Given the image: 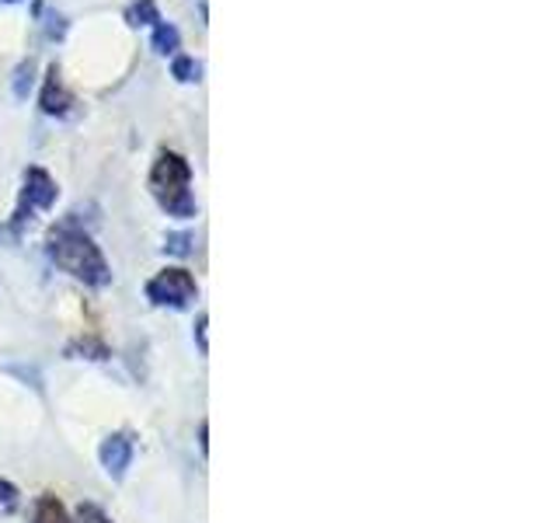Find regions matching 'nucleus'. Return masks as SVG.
<instances>
[{"label": "nucleus", "instance_id": "2", "mask_svg": "<svg viewBox=\"0 0 557 523\" xmlns=\"http://www.w3.org/2000/svg\"><path fill=\"white\" fill-rule=\"evenodd\" d=\"M150 192L157 206L174 220H191L196 217V192H191V165L178 150H157L153 168H150Z\"/></svg>", "mask_w": 557, "mask_h": 523}, {"label": "nucleus", "instance_id": "17", "mask_svg": "<svg viewBox=\"0 0 557 523\" xmlns=\"http://www.w3.org/2000/svg\"><path fill=\"white\" fill-rule=\"evenodd\" d=\"M196 339H199V353L206 356L209 345H206V314H199V325H196Z\"/></svg>", "mask_w": 557, "mask_h": 523}, {"label": "nucleus", "instance_id": "6", "mask_svg": "<svg viewBox=\"0 0 557 523\" xmlns=\"http://www.w3.org/2000/svg\"><path fill=\"white\" fill-rule=\"evenodd\" d=\"M133 453H136V443H133V436L129 433H112V436H104L101 447H98V461L104 467V475L109 478H126V471L133 464Z\"/></svg>", "mask_w": 557, "mask_h": 523}, {"label": "nucleus", "instance_id": "15", "mask_svg": "<svg viewBox=\"0 0 557 523\" xmlns=\"http://www.w3.org/2000/svg\"><path fill=\"white\" fill-rule=\"evenodd\" d=\"M188 244H191V238H188V234H171V238H168V244H164V252H171V255H188V252H191Z\"/></svg>", "mask_w": 557, "mask_h": 523}, {"label": "nucleus", "instance_id": "11", "mask_svg": "<svg viewBox=\"0 0 557 523\" xmlns=\"http://www.w3.org/2000/svg\"><path fill=\"white\" fill-rule=\"evenodd\" d=\"M171 74L178 77L182 84H196V81H199V74H202V66H199L196 60H191V57H174Z\"/></svg>", "mask_w": 557, "mask_h": 523}, {"label": "nucleus", "instance_id": "9", "mask_svg": "<svg viewBox=\"0 0 557 523\" xmlns=\"http://www.w3.org/2000/svg\"><path fill=\"white\" fill-rule=\"evenodd\" d=\"M150 42H153V52H161V57H171V52L182 46V35H178V28H174L171 22H164V17H161V22L153 25V39Z\"/></svg>", "mask_w": 557, "mask_h": 523}, {"label": "nucleus", "instance_id": "13", "mask_svg": "<svg viewBox=\"0 0 557 523\" xmlns=\"http://www.w3.org/2000/svg\"><path fill=\"white\" fill-rule=\"evenodd\" d=\"M74 523H112V516L95 502H81L77 513H74Z\"/></svg>", "mask_w": 557, "mask_h": 523}, {"label": "nucleus", "instance_id": "18", "mask_svg": "<svg viewBox=\"0 0 557 523\" xmlns=\"http://www.w3.org/2000/svg\"><path fill=\"white\" fill-rule=\"evenodd\" d=\"M8 4H17V0H8Z\"/></svg>", "mask_w": 557, "mask_h": 523}, {"label": "nucleus", "instance_id": "3", "mask_svg": "<svg viewBox=\"0 0 557 523\" xmlns=\"http://www.w3.org/2000/svg\"><path fill=\"white\" fill-rule=\"evenodd\" d=\"M57 199H60L57 179H52L46 168H28L25 179H22V196H17V206H14L11 231L22 234L25 227L35 220V214H42V209H49Z\"/></svg>", "mask_w": 557, "mask_h": 523}, {"label": "nucleus", "instance_id": "7", "mask_svg": "<svg viewBox=\"0 0 557 523\" xmlns=\"http://www.w3.org/2000/svg\"><path fill=\"white\" fill-rule=\"evenodd\" d=\"M32 523H74V516L66 513V506L57 496L46 492V496H39V502H35Z\"/></svg>", "mask_w": 557, "mask_h": 523}, {"label": "nucleus", "instance_id": "16", "mask_svg": "<svg viewBox=\"0 0 557 523\" xmlns=\"http://www.w3.org/2000/svg\"><path fill=\"white\" fill-rule=\"evenodd\" d=\"M63 32H66V22L60 14H52L49 25H46V35H49V39H63Z\"/></svg>", "mask_w": 557, "mask_h": 523}, {"label": "nucleus", "instance_id": "1", "mask_svg": "<svg viewBox=\"0 0 557 523\" xmlns=\"http://www.w3.org/2000/svg\"><path fill=\"white\" fill-rule=\"evenodd\" d=\"M46 252L57 262V269H63L66 276H74L77 283L91 287V290H104L112 283V266L104 252L95 244V238L81 231L77 223H57L46 234Z\"/></svg>", "mask_w": 557, "mask_h": 523}, {"label": "nucleus", "instance_id": "10", "mask_svg": "<svg viewBox=\"0 0 557 523\" xmlns=\"http://www.w3.org/2000/svg\"><path fill=\"white\" fill-rule=\"evenodd\" d=\"M126 22L133 25V28H139V25H157L161 22V11H157V4L153 0H133V4L126 8Z\"/></svg>", "mask_w": 557, "mask_h": 523}, {"label": "nucleus", "instance_id": "5", "mask_svg": "<svg viewBox=\"0 0 557 523\" xmlns=\"http://www.w3.org/2000/svg\"><path fill=\"white\" fill-rule=\"evenodd\" d=\"M39 105H42V112L52 115V119H70V115L77 112V98L70 95V87L63 84V74H60L57 63L46 70V81H42V92H39Z\"/></svg>", "mask_w": 557, "mask_h": 523}, {"label": "nucleus", "instance_id": "4", "mask_svg": "<svg viewBox=\"0 0 557 523\" xmlns=\"http://www.w3.org/2000/svg\"><path fill=\"white\" fill-rule=\"evenodd\" d=\"M199 296V283L196 276L182 266H168L157 272L150 283H147V301L153 307H171V311H188L196 304Z\"/></svg>", "mask_w": 557, "mask_h": 523}, {"label": "nucleus", "instance_id": "12", "mask_svg": "<svg viewBox=\"0 0 557 523\" xmlns=\"http://www.w3.org/2000/svg\"><path fill=\"white\" fill-rule=\"evenodd\" d=\"M17 506H22V492H17V485L0 478V513H14Z\"/></svg>", "mask_w": 557, "mask_h": 523}, {"label": "nucleus", "instance_id": "8", "mask_svg": "<svg viewBox=\"0 0 557 523\" xmlns=\"http://www.w3.org/2000/svg\"><path fill=\"white\" fill-rule=\"evenodd\" d=\"M66 356H74V360H109V345H104L101 339L95 336H81L66 345Z\"/></svg>", "mask_w": 557, "mask_h": 523}, {"label": "nucleus", "instance_id": "14", "mask_svg": "<svg viewBox=\"0 0 557 523\" xmlns=\"http://www.w3.org/2000/svg\"><path fill=\"white\" fill-rule=\"evenodd\" d=\"M32 60H25L22 66H17V74H14V95L17 98H28V87H32Z\"/></svg>", "mask_w": 557, "mask_h": 523}]
</instances>
